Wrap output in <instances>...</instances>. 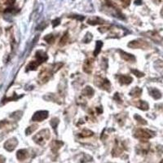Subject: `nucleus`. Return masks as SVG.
<instances>
[{"label":"nucleus","instance_id":"obj_7","mask_svg":"<svg viewBox=\"0 0 163 163\" xmlns=\"http://www.w3.org/2000/svg\"><path fill=\"white\" fill-rule=\"evenodd\" d=\"M47 117H48V112L45 111V110H42V111H38L34 114V116L32 117V120L34 122H42V121L46 119Z\"/></svg>","mask_w":163,"mask_h":163},{"label":"nucleus","instance_id":"obj_4","mask_svg":"<svg viewBox=\"0 0 163 163\" xmlns=\"http://www.w3.org/2000/svg\"><path fill=\"white\" fill-rule=\"evenodd\" d=\"M128 46L131 48H133V49H138V48L148 49L150 47V45L149 43H147L146 41L143 40V39H136V40L130 42L128 44Z\"/></svg>","mask_w":163,"mask_h":163},{"label":"nucleus","instance_id":"obj_25","mask_svg":"<svg viewBox=\"0 0 163 163\" xmlns=\"http://www.w3.org/2000/svg\"><path fill=\"white\" fill-rule=\"evenodd\" d=\"M37 128H38V125H33V126H30V127L27 128V129H26V131H25L26 135H31L34 131L37 130Z\"/></svg>","mask_w":163,"mask_h":163},{"label":"nucleus","instance_id":"obj_34","mask_svg":"<svg viewBox=\"0 0 163 163\" xmlns=\"http://www.w3.org/2000/svg\"><path fill=\"white\" fill-rule=\"evenodd\" d=\"M60 19L57 18V19L54 20L53 21H52V25H53V27H56L57 25H60Z\"/></svg>","mask_w":163,"mask_h":163},{"label":"nucleus","instance_id":"obj_16","mask_svg":"<svg viewBox=\"0 0 163 163\" xmlns=\"http://www.w3.org/2000/svg\"><path fill=\"white\" fill-rule=\"evenodd\" d=\"M146 35H148L147 37H149L150 39L153 40L154 42H157V43H159L162 41V38L160 37V35L157 34V32H154V31H152V32H148L145 34Z\"/></svg>","mask_w":163,"mask_h":163},{"label":"nucleus","instance_id":"obj_8","mask_svg":"<svg viewBox=\"0 0 163 163\" xmlns=\"http://www.w3.org/2000/svg\"><path fill=\"white\" fill-rule=\"evenodd\" d=\"M17 144L18 141L16 139H9L8 140L5 142V144H4V149H6L7 151H8V152H11V151H13L16 149V147L17 146Z\"/></svg>","mask_w":163,"mask_h":163},{"label":"nucleus","instance_id":"obj_26","mask_svg":"<svg viewBox=\"0 0 163 163\" xmlns=\"http://www.w3.org/2000/svg\"><path fill=\"white\" fill-rule=\"evenodd\" d=\"M44 40L46 42H47L49 44H51V43H52L55 41V37H54L53 34H48V35L44 37Z\"/></svg>","mask_w":163,"mask_h":163},{"label":"nucleus","instance_id":"obj_31","mask_svg":"<svg viewBox=\"0 0 163 163\" xmlns=\"http://www.w3.org/2000/svg\"><path fill=\"white\" fill-rule=\"evenodd\" d=\"M62 66H63V64H62V63H56V64H54L53 68H52V69H53L52 70H53L54 73H56V72L59 70Z\"/></svg>","mask_w":163,"mask_h":163},{"label":"nucleus","instance_id":"obj_13","mask_svg":"<svg viewBox=\"0 0 163 163\" xmlns=\"http://www.w3.org/2000/svg\"><path fill=\"white\" fill-rule=\"evenodd\" d=\"M29 157V152L26 149H20L16 152V157L19 161H24L27 159Z\"/></svg>","mask_w":163,"mask_h":163},{"label":"nucleus","instance_id":"obj_37","mask_svg":"<svg viewBox=\"0 0 163 163\" xmlns=\"http://www.w3.org/2000/svg\"><path fill=\"white\" fill-rule=\"evenodd\" d=\"M7 122H6V121H2V122H0V128L2 127H4L6 125H7Z\"/></svg>","mask_w":163,"mask_h":163},{"label":"nucleus","instance_id":"obj_9","mask_svg":"<svg viewBox=\"0 0 163 163\" xmlns=\"http://www.w3.org/2000/svg\"><path fill=\"white\" fill-rule=\"evenodd\" d=\"M35 57H36V60L35 63L38 65H40L41 64H43V62H45L47 59H48V56L46 55V52H44L43 51H38L35 54Z\"/></svg>","mask_w":163,"mask_h":163},{"label":"nucleus","instance_id":"obj_35","mask_svg":"<svg viewBox=\"0 0 163 163\" xmlns=\"http://www.w3.org/2000/svg\"><path fill=\"white\" fill-rule=\"evenodd\" d=\"M114 99H115L117 102H120V103H122V99H121L120 96H119V94H118V93H116V94L114 95Z\"/></svg>","mask_w":163,"mask_h":163},{"label":"nucleus","instance_id":"obj_40","mask_svg":"<svg viewBox=\"0 0 163 163\" xmlns=\"http://www.w3.org/2000/svg\"><path fill=\"white\" fill-rule=\"evenodd\" d=\"M160 163H163V160H162V161H161V162Z\"/></svg>","mask_w":163,"mask_h":163},{"label":"nucleus","instance_id":"obj_36","mask_svg":"<svg viewBox=\"0 0 163 163\" xmlns=\"http://www.w3.org/2000/svg\"><path fill=\"white\" fill-rule=\"evenodd\" d=\"M72 17L74 18V19H77V20H78V21H82L84 20V16H77V15H74Z\"/></svg>","mask_w":163,"mask_h":163},{"label":"nucleus","instance_id":"obj_15","mask_svg":"<svg viewBox=\"0 0 163 163\" xmlns=\"http://www.w3.org/2000/svg\"><path fill=\"white\" fill-rule=\"evenodd\" d=\"M63 144H64V143L61 141H59V140H54V141L51 142V148L52 152H53L54 153H56V152L61 148V146L63 145Z\"/></svg>","mask_w":163,"mask_h":163},{"label":"nucleus","instance_id":"obj_2","mask_svg":"<svg viewBox=\"0 0 163 163\" xmlns=\"http://www.w3.org/2000/svg\"><path fill=\"white\" fill-rule=\"evenodd\" d=\"M134 136L136 139L142 140V141H147L148 139L152 138L154 136V132L149 131V130H147V129L139 128V129H137L135 131Z\"/></svg>","mask_w":163,"mask_h":163},{"label":"nucleus","instance_id":"obj_20","mask_svg":"<svg viewBox=\"0 0 163 163\" xmlns=\"http://www.w3.org/2000/svg\"><path fill=\"white\" fill-rule=\"evenodd\" d=\"M149 144H142V145L138 146V147H137V152L146 154L149 149Z\"/></svg>","mask_w":163,"mask_h":163},{"label":"nucleus","instance_id":"obj_22","mask_svg":"<svg viewBox=\"0 0 163 163\" xmlns=\"http://www.w3.org/2000/svg\"><path fill=\"white\" fill-rule=\"evenodd\" d=\"M102 46H103V43L101 42V41H97L96 42V49L94 51V56H97L98 55L100 52V51H101V48H102Z\"/></svg>","mask_w":163,"mask_h":163},{"label":"nucleus","instance_id":"obj_28","mask_svg":"<svg viewBox=\"0 0 163 163\" xmlns=\"http://www.w3.org/2000/svg\"><path fill=\"white\" fill-rule=\"evenodd\" d=\"M135 119L139 123H140V124L142 125L147 124V122H146L144 118H142L140 116H139V115H135Z\"/></svg>","mask_w":163,"mask_h":163},{"label":"nucleus","instance_id":"obj_19","mask_svg":"<svg viewBox=\"0 0 163 163\" xmlns=\"http://www.w3.org/2000/svg\"><path fill=\"white\" fill-rule=\"evenodd\" d=\"M149 94L151 95L152 97H153L155 99H158L162 97V94L156 88H149Z\"/></svg>","mask_w":163,"mask_h":163},{"label":"nucleus","instance_id":"obj_30","mask_svg":"<svg viewBox=\"0 0 163 163\" xmlns=\"http://www.w3.org/2000/svg\"><path fill=\"white\" fill-rule=\"evenodd\" d=\"M92 35L90 33H87V34H86L84 39H83V43H88L89 42H91V41H92Z\"/></svg>","mask_w":163,"mask_h":163},{"label":"nucleus","instance_id":"obj_33","mask_svg":"<svg viewBox=\"0 0 163 163\" xmlns=\"http://www.w3.org/2000/svg\"><path fill=\"white\" fill-rule=\"evenodd\" d=\"M110 29V25H108V26H105V27H100L99 29V31L100 33H105L106 31H108Z\"/></svg>","mask_w":163,"mask_h":163},{"label":"nucleus","instance_id":"obj_1","mask_svg":"<svg viewBox=\"0 0 163 163\" xmlns=\"http://www.w3.org/2000/svg\"><path fill=\"white\" fill-rule=\"evenodd\" d=\"M50 131L48 129H43L41 131H39L38 134H36L34 137V140L36 144H38L39 145L43 146L46 142L50 138Z\"/></svg>","mask_w":163,"mask_h":163},{"label":"nucleus","instance_id":"obj_3","mask_svg":"<svg viewBox=\"0 0 163 163\" xmlns=\"http://www.w3.org/2000/svg\"><path fill=\"white\" fill-rule=\"evenodd\" d=\"M95 84L99 88L105 90L107 92H110L111 84L109 81L105 78H103L99 75H97L95 77Z\"/></svg>","mask_w":163,"mask_h":163},{"label":"nucleus","instance_id":"obj_6","mask_svg":"<svg viewBox=\"0 0 163 163\" xmlns=\"http://www.w3.org/2000/svg\"><path fill=\"white\" fill-rule=\"evenodd\" d=\"M125 150V146L124 144L122 143V142H119L117 139H116L115 141V144H114V147L113 150H112V155L113 157H119L123 152V151Z\"/></svg>","mask_w":163,"mask_h":163},{"label":"nucleus","instance_id":"obj_17","mask_svg":"<svg viewBox=\"0 0 163 163\" xmlns=\"http://www.w3.org/2000/svg\"><path fill=\"white\" fill-rule=\"evenodd\" d=\"M82 95L83 96H87L88 98H92L93 95H94V90L90 86H87V87H86L85 88L82 90Z\"/></svg>","mask_w":163,"mask_h":163},{"label":"nucleus","instance_id":"obj_39","mask_svg":"<svg viewBox=\"0 0 163 163\" xmlns=\"http://www.w3.org/2000/svg\"><path fill=\"white\" fill-rule=\"evenodd\" d=\"M142 4V0H135V4L136 5H140Z\"/></svg>","mask_w":163,"mask_h":163},{"label":"nucleus","instance_id":"obj_14","mask_svg":"<svg viewBox=\"0 0 163 163\" xmlns=\"http://www.w3.org/2000/svg\"><path fill=\"white\" fill-rule=\"evenodd\" d=\"M134 105L137 107L139 109L144 110V111H146V110H148L149 109V104L145 102V101H144V100H138V101H136L135 103H134Z\"/></svg>","mask_w":163,"mask_h":163},{"label":"nucleus","instance_id":"obj_32","mask_svg":"<svg viewBox=\"0 0 163 163\" xmlns=\"http://www.w3.org/2000/svg\"><path fill=\"white\" fill-rule=\"evenodd\" d=\"M121 3L122 4V6L124 7H127L130 4H131V0H120Z\"/></svg>","mask_w":163,"mask_h":163},{"label":"nucleus","instance_id":"obj_29","mask_svg":"<svg viewBox=\"0 0 163 163\" xmlns=\"http://www.w3.org/2000/svg\"><path fill=\"white\" fill-rule=\"evenodd\" d=\"M131 73H133L134 75H135V76L138 77V78H142V77L144 76V73H142V72L137 70V69H131Z\"/></svg>","mask_w":163,"mask_h":163},{"label":"nucleus","instance_id":"obj_27","mask_svg":"<svg viewBox=\"0 0 163 163\" xmlns=\"http://www.w3.org/2000/svg\"><path fill=\"white\" fill-rule=\"evenodd\" d=\"M59 124V119L56 118V117H55V118H52L51 120V127L53 129H56L57 126Z\"/></svg>","mask_w":163,"mask_h":163},{"label":"nucleus","instance_id":"obj_24","mask_svg":"<svg viewBox=\"0 0 163 163\" xmlns=\"http://www.w3.org/2000/svg\"><path fill=\"white\" fill-rule=\"evenodd\" d=\"M68 39H69V34H68L67 32H65L64 34V35L61 37V39L60 40V46H64V44H66L68 41Z\"/></svg>","mask_w":163,"mask_h":163},{"label":"nucleus","instance_id":"obj_10","mask_svg":"<svg viewBox=\"0 0 163 163\" xmlns=\"http://www.w3.org/2000/svg\"><path fill=\"white\" fill-rule=\"evenodd\" d=\"M117 78H118L119 82H120L121 84H122V85H129L133 81V78H131V76H129V75L120 74L117 77Z\"/></svg>","mask_w":163,"mask_h":163},{"label":"nucleus","instance_id":"obj_18","mask_svg":"<svg viewBox=\"0 0 163 163\" xmlns=\"http://www.w3.org/2000/svg\"><path fill=\"white\" fill-rule=\"evenodd\" d=\"M104 21L103 19L101 18L97 17V16H94V17H92L88 19L87 21V23L89 25H99V24H104Z\"/></svg>","mask_w":163,"mask_h":163},{"label":"nucleus","instance_id":"obj_23","mask_svg":"<svg viewBox=\"0 0 163 163\" xmlns=\"http://www.w3.org/2000/svg\"><path fill=\"white\" fill-rule=\"evenodd\" d=\"M142 94V90L139 87H135L131 91L130 95L133 97H139Z\"/></svg>","mask_w":163,"mask_h":163},{"label":"nucleus","instance_id":"obj_38","mask_svg":"<svg viewBox=\"0 0 163 163\" xmlns=\"http://www.w3.org/2000/svg\"><path fill=\"white\" fill-rule=\"evenodd\" d=\"M0 163H5V157L0 155Z\"/></svg>","mask_w":163,"mask_h":163},{"label":"nucleus","instance_id":"obj_21","mask_svg":"<svg viewBox=\"0 0 163 163\" xmlns=\"http://www.w3.org/2000/svg\"><path fill=\"white\" fill-rule=\"evenodd\" d=\"M93 135H94V133H93L92 131L85 129V130H83V131H82L81 133L79 134V137H81V138H88V137L92 136Z\"/></svg>","mask_w":163,"mask_h":163},{"label":"nucleus","instance_id":"obj_12","mask_svg":"<svg viewBox=\"0 0 163 163\" xmlns=\"http://www.w3.org/2000/svg\"><path fill=\"white\" fill-rule=\"evenodd\" d=\"M93 69V61L91 59H87L85 60L83 64V71L87 74H92Z\"/></svg>","mask_w":163,"mask_h":163},{"label":"nucleus","instance_id":"obj_11","mask_svg":"<svg viewBox=\"0 0 163 163\" xmlns=\"http://www.w3.org/2000/svg\"><path fill=\"white\" fill-rule=\"evenodd\" d=\"M119 53H120L121 57L124 60L127 61V62H135V57L133 55H131V54L125 52V51H122V50H119Z\"/></svg>","mask_w":163,"mask_h":163},{"label":"nucleus","instance_id":"obj_5","mask_svg":"<svg viewBox=\"0 0 163 163\" xmlns=\"http://www.w3.org/2000/svg\"><path fill=\"white\" fill-rule=\"evenodd\" d=\"M53 73L54 72L52 69H50L48 68H43L42 71L39 73V79L40 82L45 83L47 81H49V79L52 76Z\"/></svg>","mask_w":163,"mask_h":163}]
</instances>
